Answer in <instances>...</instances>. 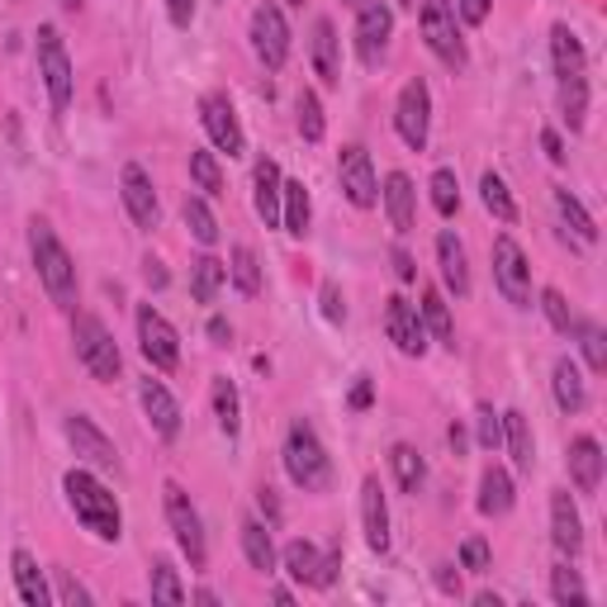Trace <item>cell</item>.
<instances>
[{
    "label": "cell",
    "instance_id": "obj_1",
    "mask_svg": "<svg viewBox=\"0 0 607 607\" xmlns=\"http://www.w3.org/2000/svg\"><path fill=\"white\" fill-rule=\"evenodd\" d=\"M62 494L71 513H77V523L91 531L96 541H119L123 537V513H119V498L100 485V479L91 470H67L62 475Z\"/></svg>",
    "mask_w": 607,
    "mask_h": 607
},
{
    "label": "cell",
    "instance_id": "obj_2",
    "mask_svg": "<svg viewBox=\"0 0 607 607\" xmlns=\"http://www.w3.org/2000/svg\"><path fill=\"white\" fill-rule=\"evenodd\" d=\"M29 252H33V266H39V280H43L48 299L58 304V309H77V266H71L67 247L58 242L48 219L29 223Z\"/></svg>",
    "mask_w": 607,
    "mask_h": 607
},
{
    "label": "cell",
    "instance_id": "obj_3",
    "mask_svg": "<svg viewBox=\"0 0 607 607\" xmlns=\"http://www.w3.org/2000/svg\"><path fill=\"white\" fill-rule=\"evenodd\" d=\"M280 460H285V475H290V485L304 489V494H324L332 485V460L324 451V441L304 418L290 422V432H285V446H280Z\"/></svg>",
    "mask_w": 607,
    "mask_h": 607
},
{
    "label": "cell",
    "instance_id": "obj_4",
    "mask_svg": "<svg viewBox=\"0 0 607 607\" xmlns=\"http://www.w3.org/2000/svg\"><path fill=\"white\" fill-rule=\"evenodd\" d=\"M71 342H77V361L91 370L100 385H115L119 380V370H123L119 342H115L110 328H105L96 314H77V318H71Z\"/></svg>",
    "mask_w": 607,
    "mask_h": 607
},
{
    "label": "cell",
    "instance_id": "obj_5",
    "mask_svg": "<svg viewBox=\"0 0 607 607\" xmlns=\"http://www.w3.org/2000/svg\"><path fill=\"white\" fill-rule=\"evenodd\" d=\"M418 24H422V39H427V48H432L437 62H446L451 71L466 67V39H460V24H456V6H451V0H422Z\"/></svg>",
    "mask_w": 607,
    "mask_h": 607
},
{
    "label": "cell",
    "instance_id": "obj_6",
    "mask_svg": "<svg viewBox=\"0 0 607 607\" xmlns=\"http://www.w3.org/2000/svg\"><path fill=\"white\" fill-rule=\"evenodd\" d=\"M33 52H39V77H43V91L52 100V115H67L71 110V91H77V81H71V58H67V43L62 33L43 24L39 29V43H33Z\"/></svg>",
    "mask_w": 607,
    "mask_h": 607
},
{
    "label": "cell",
    "instance_id": "obj_7",
    "mask_svg": "<svg viewBox=\"0 0 607 607\" xmlns=\"http://www.w3.org/2000/svg\"><path fill=\"white\" fill-rule=\"evenodd\" d=\"M162 494H167V523H171V531H176V546L186 550L190 569H205V560H209V541H205V523H200V513H195L190 494L176 485V479H171Z\"/></svg>",
    "mask_w": 607,
    "mask_h": 607
},
{
    "label": "cell",
    "instance_id": "obj_8",
    "mask_svg": "<svg viewBox=\"0 0 607 607\" xmlns=\"http://www.w3.org/2000/svg\"><path fill=\"white\" fill-rule=\"evenodd\" d=\"M247 39H252V52L261 58L266 71H280L285 58H290V24H285V10L280 6H257L252 10V24H247Z\"/></svg>",
    "mask_w": 607,
    "mask_h": 607
},
{
    "label": "cell",
    "instance_id": "obj_9",
    "mask_svg": "<svg viewBox=\"0 0 607 607\" xmlns=\"http://www.w3.org/2000/svg\"><path fill=\"white\" fill-rule=\"evenodd\" d=\"M427 129H432V91L427 81L414 77L399 91V105H395V133L404 138L408 152H422L427 148Z\"/></svg>",
    "mask_w": 607,
    "mask_h": 607
},
{
    "label": "cell",
    "instance_id": "obj_10",
    "mask_svg": "<svg viewBox=\"0 0 607 607\" xmlns=\"http://www.w3.org/2000/svg\"><path fill=\"white\" fill-rule=\"evenodd\" d=\"M138 351L148 356V366L162 370V375L181 366V337H176V328L152 309V304H142L138 309Z\"/></svg>",
    "mask_w": 607,
    "mask_h": 607
},
{
    "label": "cell",
    "instance_id": "obj_11",
    "mask_svg": "<svg viewBox=\"0 0 607 607\" xmlns=\"http://www.w3.org/2000/svg\"><path fill=\"white\" fill-rule=\"evenodd\" d=\"M494 285L508 304H517V309L531 304V266H527V252L508 233L494 238Z\"/></svg>",
    "mask_w": 607,
    "mask_h": 607
},
{
    "label": "cell",
    "instance_id": "obj_12",
    "mask_svg": "<svg viewBox=\"0 0 607 607\" xmlns=\"http://www.w3.org/2000/svg\"><path fill=\"white\" fill-rule=\"evenodd\" d=\"M337 181H342V195L356 209H375L380 205V181H375V167H370V152L361 142H351L337 157Z\"/></svg>",
    "mask_w": 607,
    "mask_h": 607
},
{
    "label": "cell",
    "instance_id": "obj_13",
    "mask_svg": "<svg viewBox=\"0 0 607 607\" xmlns=\"http://www.w3.org/2000/svg\"><path fill=\"white\" fill-rule=\"evenodd\" d=\"M389 33H395V10H389L385 0H366V6L356 10V58L366 67H380Z\"/></svg>",
    "mask_w": 607,
    "mask_h": 607
},
{
    "label": "cell",
    "instance_id": "obj_14",
    "mask_svg": "<svg viewBox=\"0 0 607 607\" xmlns=\"http://www.w3.org/2000/svg\"><path fill=\"white\" fill-rule=\"evenodd\" d=\"M200 123H205V133H209V142L219 152H228V157H242L247 152L242 123H238V110L228 105V96H219V91L200 96Z\"/></svg>",
    "mask_w": 607,
    "mask_h": 607
},
{
    "label": "cell",
    "instance_id": "obj_15",
    "mask_svg": "<svg viewBox=\"0 0 607 607\" xmlns=\"http://www.w3.org/2000/svg\"><path fill=\"white\" fill-rule=\"evenodd\" d=\"M385 332L404 356H422L427 351V328H422V314L418 304H408L404 295H389L385 299Z\"/></svg>",
    "mask_w": 607,
    "mask_h": 607
},
{
    "label": "cell",
    "instance_id": "obj_16",
    "mask_svg": "<svg viewBox=\"0 0 607 607\" xmlns=\"http://www.w3.org/2000/svg\"><path fill=\"white\" fill-rule=\"evenodd\" d=\"M62 432H67V441H71V451H77L86 466H96V470H115L119 466V451H115V441L100 432V427L86 418V414H71L67 422H62Z\"/></svg>",
    "mask_w": 607,
    "mask_h": 607
},
{
    "label": "cell",
    "instance_id": "obj_17",
    "mask_svg": "<svg viewBox=\"0 0 607 607\" xmlns=\"http://www.w3.org/2000/svg\"><path fill=\"white\" fill-rule=\"evenodd\" d=\"M119 195H123V209H129V219L138 223V228H157V219H162V205H157V190H152V176L142 171L138 162H129L123 167V176H119Z\"/></svg>",
    "mask_w": 607,
    "mask_h": 607
},
{
    "label": "cell",
    "instance_id": "obj_18",
    "mask_svg": "<svg viewBox=\"0 0 607 607\" xmlns=\"http://www.w3.org/2000/svg\"><path fill=\"white\" fill-rule=\"evenodd\" d=\"M138 399H142V414H148L157 437H162V441L181 437V404L171 399V389L162 380H152V375H148V380L138 385Z\"/></svg>",
    "mask_w": 607,
    "mask_h": 607
},
{
    "label": "cell",
    "instance_id": "obj_19",
    "mask_svg": "<svg viewBox=\"0 0 607 607\" xmlns=\"http://www.w3.org/2000/svg\"><path fill=\"white\" fill-rule=\"evenodd\" d=\"M550 541H556V550L569 560L584 550V517L575 508V498H569V489L550 494Z\"/></svg>",
    "mask_w": 607,
    "mask_h": 607
},
{
    "label": "cell",
    "instance_id": "obj_20",
    "mask_svg": "<svg viewBox=\"0 0 607 607\" xmlns=\"http://www.w3.org/2000/svg\"><path fill=\"white\" fill-rule=\"evenodd\" d=\"M437 266H441V285L451 290L456 299L470 295V261H466V242H460L451 228L437 233Z\"/></svg>",
    "mask_w": 607,
    "mask_h": 607
},
{
    "label": "cell",
    "instance_id": "obj_21",
    "mask_svg": "<svg viewBox=\"0 0 607 607\" xmlns=\"http://www.w3.org/2000/svg\"><path fill=\"white\" fill-rule=\"evenodd\" d=\"M385 213H389V228L395 233H414V219H418V190L404 171H389L385 176Z\"/></svg>",
    "mask_w": 607,
    "mask_h": 607
},
{
    "label": "cell",
    "instance_id": "obj_22",
    "mask_svg": "<svg viewBox=\"0 0 607 607\" xmlns=\"http://www.w3.org/2000/svg\"><path fill=\"white\" fill-rule=\"evenodd\" d=\"M361 527H366L370 550H389V504H385V489L375 475L361 485Z\"/></svg>",
    "mask_w": 607,
    "mask_h": 607
},
{
    "label": "cell",
    "instance_id": "obj_23",
    "mask_svg": "<svg viewBox=\"0 0 607 607\" xmlns=\"http://www.w3.org/2000/svg\"><path fill=\"white\" fill-rule=\"evenodd\" d=\"M569 479H575L579 494H598V485H603V446H598V437L569 441Z\"/></svg>",
    "mask_w": 607,
    "mask_h": 607
},
{
    "label": "cell",
    "instance_id": "obj_24",
    "mask_svg": "<svg viewBox=\"0 0 607 607\" xmlns=\"http://www.w3.org/2000/svg\"><path fill=\"white\" fill-rule=\"evenodd\" d=\"M252 205H257V219L266 228H280V186H285V176L280 167L266 157V162H257V176H252Z\"/></svg>",
    "mask_w": 607,
    "mask_h": 607
},
{
    "label": "cell",
    "instance_id": "obj_25",
    "mask_svg": "<svg viewBox=\"0 0 607 607\" xmlns=\"http://www.w3.org/2000/svg\"><path fill=\"white\" fill-rule=\"evenodd\" d=\"M504 446H508L517 475H531V466H537V437H531L527 414H517V408L504 414Z\"/></svg>",
    "mask_w": 607,
    "mask_h": 607
},
{
    "label": "cell",
    "instance_id": "obj_26",
    "mask_svg": "<svg viewBox=\"0 0 607 607\" xmlns=\"http://www.w3.org/2000/svg\"><path fill=\"white\" fill-rule=\"evenodd\" d=\"M550 395H556V404L565 408V414H584L588 385H584V370L569 361V356H560L556 370H550Z\"/></svg>",
    "mask_w": 607,
    "mask_h": 607
},
{
    "label": "cell",
    "instance_id": "obj_27",
    "mask_svg": "<svg viewBox=\"0 0 607 607\" xmlns=\"http://www.w3.org/2000/svg\"><path fill=\"white\" fill-rule=\"evenodd\" d=\"M309 219H314V200L304 190V181H285L280 186V228L290 238H304L309 233Z\"/></svg>",
    "mask_w": 607,
    "mask_h": 607
},
{
    "label": "cell",
    "instance_id": "obj_28",
    "mask_svg": "<svg viewBox=\"0 0 607 607\" xmlns=\"http://www.w3.org/2000/svg\"><path fill=\"white\" fill-rule=\"evenodd\" d=\"M209 399H213V418H219V432H223V437H238V432H242V399H238V385L228 380V375H213Z\"/></svg>",
    "mask_w": 607,
    "mask_h": 607
},
{
    "label": "cell",
    "instance_id": "obj_29",
    "mask_svg": "<svg viewBox=\"0 0 607 607\" xmlns=\"http://www.w3.org/2000/svg\"><path fill=\"white\" fill-rule=\"evenodd\" d=\"M10 569H14V588H20V598H24L29 607H48V603H52L43 569H39V560H33L29 550H14V556H10Z\"/></svg>",
    "mask_w": 607,
    "mask_h": 607
},
{
    "label": "cell",
    "instance_id": "obj_30",
    "mask_svg": "<svg viewBox=\"0 0 607 607\" xmlns=\"http://www.w3.org/2000/svg\"><path fill=\"white\" fill-rule=\"evenodd\" d=\"M550 62H556V77L560 81L584 77V43H579V33L569 29V24L550 29Z\"/></svg>",
    "mask_w": 607,
    "mask_h": 607
},
{
    "label": "cell",
    "instance_id": "obj_31",
    "mask_svg": "<svg viewBox=\"0 0 607 607\" xmlns=\"http://www.w3.org/2000/svg\"><path fill=\"white\" fill-rule=\"evenodd\" d=\"M418 314H422V328H432L437 342H441L446 351H456V324H451V309H446V299H441L437 285H422Z\"/></svg>",
    "mask_w": 607,
    "mask_h": 607
},
{
    "label": "cell",
    "instance_id": "obj_32",
    "mask_svg": "<svg viewBox=\"0 0 607 607\" xmlns=\"http://www.w3.org/2000/svg\"><path fill=\"white\" fill-rule=\"evenodd\" d=\"M475 508L485 513V517H504V513L513 508V475L498 470V466H489L485 475H479V498H475Z\"/></svg>",
    "mask_w": 607,
    "mask_h": 607
},
{
    "label": "cell",
    "instance_id": "obj_33",
    "mask_svg": "<svg viewBox=\"0 0 607 607\" xmlns=\"http://www.w3.org/2000/svg\"><path fill=\"white\" fill-rule=\"evenodd\" d=\"M223 285H228V261H219V257H195L190 261V295H195V304H213Z\"/></svg>",
    "mask_w": 607,
    "mask_h": 607
},
{
    "label": "cell",
    "instance_id": "obj_34",
    "mask_svg": "<svg viewBox=\"0 0 607 607\" xmlns=\"http://www.w3.org/2000/svg\"><path fill=\"white\" fill-rule=\"evenodd\" d=\"M242 556L252 569H261V575H271L276 569V541H271V531H266L257 517H247L242 523Z\"/></svg>",
    "mask_w": 607,
    "mask_h": 607
},
{
    "label": "cell",
    "instance_id": "obj_35",
    "mask_svg": "<svg viewBox=\"0 0 607 607\" xmlns=\"http://www.w3.org/2000/svg\"><path fill=\"white\" fill-rule=\"evenodd\" d=\"M550 200H556L560 223H565V228H575V238H579V242H598V223H594V213H588V209H584L565 186L550 190Z\"/></svg>",
    "mask_w": 607,
    "mask_h": 607
},
{
    "label": "cell",
    "instance_id": "obj_36",
    "mask_svg": "<svg viewBox=\"0 0 607 607\" xmlns=\"http://www.w3.org/2000/svg\"><path fill=\"white\" fill-rule=\"evenodd\" d=\"M314 71H318V81L324 86H337V29L332 20H318L314 24Z\"/></svg>",
    "mask_w": 607,
    "mask_h": 607
},
{
    "label": "cell",
    "instance_id": "obj_37",
    "mask_svg": "<svg viewBox=\"0 0 607 607\" xmlns=\"http://www.w3.org/2000/svg\"><path fill=\"white\" fill-rule=\"evenodd\" d=\"M479 200H485V209L498 223H517V205H513V195L504 186V176H494V171L479 176Z\"/></svg>",
    "mask_w": 607,
    "mask_h": 607
},
{
    "label": "cell",
    "instance_id": "obj_38",
    "mask_svg": "<svg viewBox=\"0 0 607 607\" xmlns=\"http://www.w3.org/2000/svg\"><path fill=\"white\" fill-rule=\"evenodd\" d=\"M228 276H233V285L247 299L261 295V261L252 247H233V252H228Z\"/></svg>",
    "mask_w": 607,
    "mask_h": 607
},
{
    "label": "cell",
    "instance_id": "obj_39",
    "mask_svg": "<svg viewBox=\"0 0 607 607\" xmlns=\"http://www.w3.org/2000/svg\"><path fill=\"white\" fill-rule=\"evenodd\" d=\"M181 219H186L190 238L200 242V247H213V242H219V219H213V209H209V205L200 200V195H190V200H186Z\"/></svg>",
    "mask_w": 607,
    "mask_h": 607
},
{
    "label": "cell",
    "instance_id": "obj_40",
    "mask_svg": "<svg viewBox=\"0 0 607 607\" xmlns=\"http://www.w3.org/2000/svg\"><path fill=\"white\" fill-rule=\"evenodd\" d=\"M389 466H395V479H399L404 494H418V485L427 479V466H422V456L414 451V446L399 441L395 451H389Z\"/></svg>",
    "mask_w": 607,
    "mask_h": 607
},
{
    "label": "cell",
    "instance_id": "obj_41",
    "mask_svg": "<svg viewBox=\"0 0 607 607\" xmlns=\"http://www.w3.org/2000/svg\"><path fill=\"white\" fill-rule=\"evenodd\" d=\"M280 560H285V575L295 584H314V575H318V546L314 541H290L280 550Z\"/></svg>",
    "mask_w": 607,
    "mask_h": 607
},
{
    "label": "cell",
    "instance_id": "obj_42",
    "mask_svg": "<svg viewBox=\"0 0 607 607\" xmlns=\"http://www.w3.org/2000/svg\"><path fill=\"white\" fill-rule=\"evenodd\" d=\"M560 110H565V123L569 129H584V115H588V77H569L560 81Z\"/></svg>",
    "mask_w": 607,
    "mask_h": 607
},
{
    "label": "cell",
    "instance_id": "obj_43",
    "mask_svg": "<svg viewBox=\"0 0 607 607\" xmlns=\"http://www.w3.org/2000/svg\"><path fill=\"white\" fill-rule=\"evenodd\" d=\"M190 181L200 186L205 195H223V171H219V157L209 148H190Z\"/></svg>",
    "mask_w": 607,
    "mask_h": 607
},
{
    "label": "cell",
    "instance_id": "obj_44",
    "mask_svg": "<svg viewBox=\"0 0 607 607\" xmlns=\"http://www.w3.org/2000/svg\"><path fill=\"white\" fill-rule=\"evenodd\" d=\"M152 603H167V607H181L186 603V588L176 579V565L171 560H157L152 565Z\"/></svg>",
    "mask_w": 607,
    "mask_h": 607
},
{
    "label": "cell",
    "instance_id": "obj_45",
    "mask_svg": "<svg viewBox=\"0 0 607 607\" xmlns=\"http://www.w3.org/2000/svg\"><path fill=\"white\" fill-rule=\"evenodd\" d=\"M432 209L441 213V219H451V213L460 209V181H456V171H446V167L432 171Z\"/></svg>",
    "mask_w": 607,
    "mask_h": 607
},
{
    "label": "cell",
    "instance_id": "obj_46",
    "mask_svg": "<svg viewBox=\"0 0 607 607\" xmlns=\"http://www.w3.org/2000/svg\"><path fill=\"white\" fill-rule=\"evenodd\" d=\"M550 598L556 603H588V588H584V579H579V569H569V565H560V569H550Z\"/></svg>",
    "mask_w": 607,
    "mask_h": 607
},
{
    "label": "cell",
    "instance_id": "obj_47",
    "mask_svg": "<svg viewBox=\"0 0 607 607\" xmlns=\"http://www.w3.org/2000/svg\"><path fill=\"white\" fill-rule=\"evenodd\" d=\"M324 105H318V96L314 91H299V133H304V142H318L324 138Z\"/></svg>",
    "mask_w": 607,
    "mask_h": 607
},
{
    "label": "cell",
    "instance_id": "obj_48",
    "mask_svg": "<svg viewBox=\"0 0 607 607\" xmlns=\"http://www.w3.org/2000/svg\"><path fill=\"white\" fill-rule=\"evenodd\" d=\"M475 441L485 446V451L504 446V414H494L489 404H479V414H475Z\"/></svg>",
    "mask_w": 607,
    "mask_h": 607
},
{
    "label": "cell",
    "instance_id": "obj_49",
    "mask_svg": "<svg viewBox=\"0 0 607 607\" xmlns=\"http://www.w3.org/2000/svg\"><path fill=\"white\" fill-rule=\"evenodd\" d=\"M541 314L550 318V328H556V332H575V324H579V318L575 314H569V304H565V295L560 290H541Z\"/></svg>",
    "mask_w": 607,
    "mask_h": 607
},
{
    "label": "cell",
    "instance_id": "obj_50",
    "mask_svg": "<svg viewBox=\"0 0 607 607\" xmlns=\"http://www.w3.org/2000/svg\"><path fill=\"white\" fill-rule=\"evenodd\" d=\"M579 342H584V356H588V370H607V337L598 324H575Z\"/></svg>",
    "mask_w": 607,
    "mask_h": 607
},
{
    "label": "cell",
    "instance_id": "obj_51",
    "mask_svg": "<svg viewBox=\"0 0 607 607\" xmlns=\"http://www.w3.org/2000/svg\"><path fill=\"white\" fill-rule=\"evenodd\" d=\"M460 565H466L470 569V575H489V541L485 537H466V541H460Z\"/></svg>",
    "mask_w": 607,
    "mask_h": 607
},
{
    "label": "cell",
    "instance_id": "obj_52",
    "mask_svg": "<svg viewBox=\"0 0 607 607\" xmlns=\"http://www.w3.org/2000/svg\"><path fill=\"white\" fill-rule=\"evenodd\" d=\"M58 598L71 603V607H91V603H96V598H91V588H81L77 579L67 575V569H58Z\"/></svg>",
    "mask_w": 607,
    "mask_h": 607
},
{
    "label": "cell",
    "instance_id": "obj_53",
    "mask_svg": "<svg viewBox=\"0 0 607 607\" xmlns=\"http://www.w3.org/2000/svg\"><path fill=\"white\" fill-rule=\"evenodd\" d=\"M337 569H342V546H332L328 556H318V575H314V588H332V584H337Z\"/></svg>",
    "mask_w": 607,
    "mask_h": 607
},
{
    "label": "cell",
    "instance_id": "obj_54",
    "mask_svg": "<svg viewBox=\"0 0 607 607\" xmlns=\"http://www.w3.org/2000/svg\"><path fill=\"white\" fill-rule=\"evenodd\" d=\"M324 318H328V324H347V304H342L337 280H324Z\"/></svg>",
    "mask_w": 607,
    "mask_h": 607
},
{
    "label": "cell",
    "instance_id": "obj_55",
    "mask_svg": "<svg viewBox=\"0 0 607 607\" xmlns=\"http://www.w3.org/2000/svg\"><path fill=\"white\" fill-rule=\"evenodd\" d=\"M489 6L494 0H456V14H460V24H485L489 20Z\"/></svg>",
    "mask_w": 607,
    "mask_h": 607
},
{
    "label": "cell",
    "instance_id": "obj_56",
    "mask_svg": "<svg viewBox=\"0 0 607 607\" xmlns=\"http://www.w3.org/2000/svg\"><path fill=\"white\" fill-rule=\"evenodd\" d=\"M167 14H171L176 29H190V20H195V0H167Z\"/></svg>",
    "mask_w": 607,
    "mask_h": 607
},
{
    "label": "cell",
    "instance_id": "obj_57",
    "mask_svg": "<svg viewBox=\"0 0 607 607\" xmlns=\"http://www.w3.org/2000/svg\"><path fill=\"white\" fill-rule=\"evenodd\" d=\"M541 148H546L550 162L565 167V142H560V133H556V129H546V133H541Z\"/></svg>",
    "mask_w": 607,
    "mask_h": 607
},
{
    "label": "cell",
    "instance_id": "obj_58",
    "mask_svg": "<svg viewBox=\"0 0 607 607\" xmlns=\"http://www.w3.org/2000/svg\"><path fill=\"white\" fill-rule=\"evenodd\" d=\"M437 584L446 588V594H460V579L451 575V565H437Z\"/></svg>",
    "mask_w": 607,
    "mask_h": 607
},
{
    "label": "cell",
    "instance_id": "obj_59",
    "mask_svg": "<svg viewBox=\"0 0 607 607\" xmlns=\"http://www.w3.org/2000/svg\"><path fill=\"white\" fill-rule=\"evenodd\" d=\"M395 276H399V280H414V276H418L414 261H408V252H395Z\"/></svg>",
    "mask_w": 607,
    "mask_h": 607
},
{
    "label": "cell",
    "instance_id": "obj_60",
    "mask_svg": "<svg viewBox=\"0 0 607 607\" xmlns=\"http://www.w3.org/2000/svg\"><path fill=\"white\" fill-rule=\"evenodd\" d=\"M209 337H213V342H228V324H223V318H209Z\"/></svg>",
    "mask_w": 607,
    "mask_h": 607
},
{
    "label": "cell",
    "instance_id": "obj_61",
    "mask_svg": "<svg viewBox=\"0 0 607 607\" xmlns=\"http://www.w3.org/2000/svg\"><path fill=\"white\" fill-rule=\"evenodd\" d=\"M148 280H152V285H167V271H162V261H148Z\"/></svg>",
    "mask_w": 607,
    "mask_h": 607
},
{
    "label": "cell",
    "instance_id": "obj_62",
    "mask_svg": "<svg viewBox=\"0 0 607 607\" xmlns=\"http://www.w3.org/2000/svg\"><path fill=\"white\" fill-rule=\"evenodd\" d=\"M351 404H356V408H366V404H370V385H366V380H361V385H356V395H351Z\"/></svg>",
    "mask_w": 607,
    "mask_h": 607
},
{
    "label": "cell",
    "instance_id": "obj_63",
    "mask_svg": "<svg viewBox=\"0 0 607 607\" xmlns=\"http://www.w3.org/2000/svg\"><path fill=\"white\" fill-rule=\"evenodd\" d=\"M351 6H356V0H351Z\"/></svg>",
    "mask_w": 607,
    "mask_h": 607
}]
</instances>
